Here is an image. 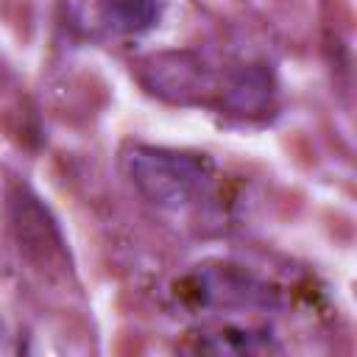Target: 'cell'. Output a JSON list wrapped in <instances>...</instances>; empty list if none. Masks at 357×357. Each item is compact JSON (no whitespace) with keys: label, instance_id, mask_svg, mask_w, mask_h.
I'll use <instances>...</instances> for the list:
<instances>
[{"label":"cell","instance_id":"cell-2","mask_svg":"<svg viewBox=\"0 0 357 357\" xmlns=\"http://www.w3.org/2000/svg\"><path fill=\"white\" fill-rule=\"evenodd\" d=\"M159 14V0H103V20L117 33H142L156 25Z\"/></svg>","mask_w":357,"mask_h":357},{"label":"cell","instance_id":"cell-1","mask_svg":"<svg viewBox=\"0 0 357 357\" xmlns=\"http://www.w3.org/2000/svg\"><path fill=\"white\" fill-rule=\"evenodd\" d=\"M123 165L131 184L151 204L165 209H184L198 198H204L215 173L212 159L204 153L151 148V145L128 148Z\"/></svg>","mask_w":357,"mask_h":357}]
</instances>
